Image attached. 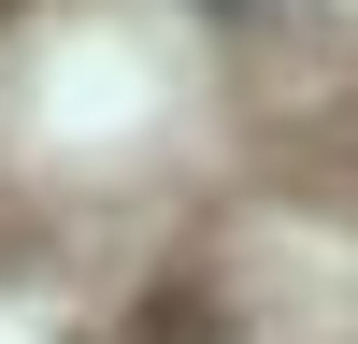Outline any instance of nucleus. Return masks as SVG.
Segmentation results:
<instances>
[{"instance_id": "obj_1", "label": "nucleus", "mask_w": 358, "mask_h": 344, "mask_svg": "<svg viewBox=\"0 0 358 344\" xmlns=\"http://www.w3.org/2000/svg\"><path fill=\"white\" fill-rule=\"evenodd\" d=\"M15 15H29V0H0V29H15Z\"/></svg>"}]
</instances>
